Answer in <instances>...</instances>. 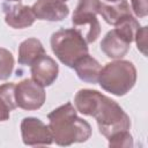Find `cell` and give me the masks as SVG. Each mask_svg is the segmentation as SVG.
Wrapping results in <instances>:
<instances>
[{
	"instance_id": "1",
	"label": "cell",
	"mask_w": 148,
	"mask_h": 148,
	"mask_svg": "<svg viewBox=\"0 0 148 148\" xmlns=\"http://www.w3.org/2000/svg\"><path fill=\"white\" fill-rule=\"evenodd\" d=\"M77 112L94 117L99 133L106 139L118 132L128 131L131 119L123 108L110 97L92 89H81L74 96Z\"/></svg>"
},
{
	"instance_id": "2",
	"label": "cell",
	"mask_w": 148,
	"mask_h": 148,
	"mask_svg": "<svg viewBox=\"0 0 148 148\" xmlns=\"http://www.w3.org/2000/svg\"><path fill=\"white\" fill-rule=\"evenodd\" d=\"M47 119L53 141L58 146L84 142L91 136L90 124L77 116L75 106L69 102L50 112Z\"/></svg>"
},
{
	"instance_id": "3",
	"label": "cell",
	"mask_w": 148,
	"mask_h": 148,
	"mask_svg": "<svg viewBox=\"0 0 148 148\" xmlns=\"http://www.w3.org/2000/svg\"><path fill=\"white\" fill-rule=\"evenodd\" d=\"M136 68L130 60L116 59L102 68L98 83L103 90L114 96H124L135 86Z\"/></svg>"
},
{
	"instance_id": "4",
	"label": "cell",
	"mask_w": 148,
	"mask_h": 148,
	"mask_svg": "<svg viewBox=\"0 0 148 148\" xmlns=\"http://www.w3.org/2000/svg\"><path fill=\"white\" fill-rule=\"evenodd\" d=\"M50 44L59 61L69 68H73L75 62L89 52L88 43L75 28L57 30L52 34Z\"/></svg>"
},
{
	"instance_id": "5",
	"label": "cell",
	"mask_w": 148,
	"mask_h": 148,
	"mask_svg": "<svg viewBox=\"0 0 148 148\" xmlns=\"http://www.w3.org/2000/svg\"><path fill=\"white\" fill-rule=\"evenodd\" d=\"M101 3V0H79L72 16L74 28L81 32L88 44L94 43L101 34V24L97 20Z\"/></svg>"
},
{
	"instance_id": "6",
	"label": "cell",
	"mask_w": 148,
	"mask_h": 148,
	"mask_svg": "<svg viewBox=\"0 0 148 148\" xmlns=\"http://www.w3.org/2000/svg\"><path fill=\"white\" fill-rule=\"evenodd\" d=\"M46 98L44 87L32 79H24L15 84L16 105L27 111H35L43 106Z\"/></svg>"
},
{
	"instance_id": "7",
	"label": "cell",
	"mask_w": 148,
	"mask_h": 148,
	"mask_svg": "<svg viewBox=\"0 0 148 148\" xmlns=\"http://www.w3.org/2000/svg\"><path fill=\"white\" fill-rule=\"evenodd\" d=\"M20 130L22 141L25 146H49L53 142L49 125H45L36 117L23 118Z\"/></svg>"
},
{
	"instance_id": "8",
	"label": "cell",
	"mask_w": 148,
	"mask_h": 148,
	"mask_svg": "<svg viewBox=\"0 0 148 148\" xmlns=\"http://www.w3.org/2000/svg\"><path fill=\"white\" fill-rule=\"evenodd\" d=\"M30 74L35 82L43 87H49L57 80L59 66L52 57L45 53L30 65Z\"/></svg>"
},
{
	"instance_id": "9",
	"label": "cell",
	"mask_w": 148,
	"mask_h": 148,
	"mask_svg": "<svg viewBox=\"0 0 148 148\" xmlns=\"http://www.w3.org/2000/svg\"><path fill=\"white\" fill-rule=\"evenodd\" d=\"M5 22L13 29H25L34 24L36 16L31 7L22 3H2Z\"/></svg>"
},
{
	"instance_id": "10",
	"label": "cell",
	"mask_w": 148,
	"mask_h": 148,
	"mask_svg": "<svg viewBox=\"0 0 148 148\" xmlns=\"http://www.w3.org/2000/svg\"><path fill=\"white\" fill-rule=\"evenodd\" d=\"M31 9L37 20L42 21H62L69 14L68 6L61 0H37Z\"/></svg>"
},
{
	"instance_id": "11",
	"label": "cell",
	"mask_w": 148,
	"mask_h": 148,
	"mask_svg": "<svg viewBox=\"0 0 148 148\" xmlns=\"http://www.w3.org/2000/svg\"><path fill=\"white\" fill-rule=\"evenodd\" d=\"M131 42L116 28L108 31L101 42L102 52L111 59H121L130 51Z\"/></svg>"
},
{
	"instance_id": "12",
	"label": "cell",
	"mask_w": 148,
	"mask_h": 148,
	"mask_svg": "<svg viewBox=\"0 0 148 148\" xmlns=\"http://www.w3.org/2000/svg\"><path fill=\"white\" fill-rule=\"evenodd\" d=\"M73 68L75 69V73L81 81L87 83H92V84L97 83L99 73L102 71L101 64L89 53L81 57L75 62Z\"/></svg>"
},
{
	"instance_id": "13",
	"label": "cell",
	"mask_w": 148,
	"mask_h": 148,
	"mask_svg": "<svg viewBox=\"0 0 148 148\" xmlns=\"http://www.w3.org/2000/svg\"><path fill=\"white\" fill-rule=\"evenodd\" d=\"M43 54H45V49L42 42L37 38H28L23 40L18 46L17 61L20 65L30 66Z\"/></svg>"
},
{
	"instance_id": "14",
	"label": "cell",
	"mask_w": 148,
	"mask_h": 148,
	"mask_svg": "<svg viewBox=\"0 0 148 148\" xmlns=\"http://www.w3.org/2000/svg\"><path fill=\"white\" fill-rule=\"evenodd\" d=\"M98 14L102 15V17L108 24L114 27L123 17L131 15L132 13L127 0H119L117 2H113L112 5L102 2Z\"/></svg>"
},
{
	"instance_id": "15",
	"label": "cell",
	"mask_w": 148,
	"mask_h": 148,
	"mask_svg": "<svg viewBox=\"0 0 148 148\" xmlns=\"http://www.w3.org/2000/svg\"><path fill=\"white\" fill-rule=\"evenodd\" d=\"M17 108L15 101V83L8 82L0 86V121L9 119L10 111Z\"/></svg>"
},
{
	"instance_id": "16",
	"label": "cell",
	"mask_w": 148,
	"mask_h": 148,
	"mask_svg": "<svg viewBox=\"0 0 148 148\" xmlns=\"http://www.w3.org/2000/svg\"><path fill=\"white\" fill-rule=\"evenodd\" d=\"M14 57L7 49L0 47V81L9 79L14 71Z\"/></svg>"
},
{
	"instance_id": "17",
	"label": "cell",
	"mask_w": 148,
	"mask_h": 148,
	"mask_svg": "<svg viewBox=\"0 0 148 148\" xmlns=\"http://www.w3.org/2000/svg\"><path fill=\"white\" fill-rule=\"evenodd\" d=\"M109 147L112 148H132L133 147V138L128 131L118 132L108 138Z\"/></svg>"
},
{
	"instance_id": "18",
	"label": "cell",
	"mask_w": 148,
	"mask_h": 148,
	"mask_svg": "<svg viewBox=\"0 0 148 148\" xmlns=\"http://www.w3.org/2000/svg\"><path fill=\"white\" fill-rule=\"evenodd\" d=\"M134 40L136 43L138 50L143 56H147V27H140L136 30Z\"/></svg>"
},
{
	"instance_id": "19",
	"label": "cell",
	"mask_w": 148,
	"mask_h": 148,
	"mask_svg": "<svg viewBox=\"0 0 148 148\" xmlns=\"http://www.w3.org/2000/svg\"><path fill=\"white\" fill-rule=\"evenodd\" d=\"M132 9L138 17H146L148 14V5L147 0H131Z\"/></svg>"
},
{
	"instance_id": "20",
	"label": "cell",
	"mask_w": 148,
	"mask_h": 148,
	"mask_svg": "<svg viewBox=\"0 0 148 148\" xmlns=\"http://www.w3.org/2000/svg\"><path fill=\"white\" fill-rule=\"evenodd\" d=\"M105 1H108V2H111V3H113V2H117V1H119V0H105Z\"/></svg>"
},
{
	"instance_id": "21",
	"label": "cell",
	"mask_w": 148,
	"mask_h": 148,
	"mask_svg": "<svg viewBox=\"0 0 148 148\" xmlns=\"http://www.w3.org/2000/svg\"><path fill=\"white\" fill-rule=\"evenodd\" d=\"M6 1H9L10 2V1H21V0H6Z\"/></svg>"
},
{
	"instance_id": "22",
	"label": "cell",
	"mask_w": 148,
	"mask_h": 148,
	"mask_svg": "<svg viewBox=\"0 0 148 148\" xmlns=\"http://www.w3.org/2000/svg\"><path fill=\"white\" fill-rule=\"evenodd\" d=\"M61 1H64V2H66V1H67V0H61Z\"/></svg>"
}]
</instances>
